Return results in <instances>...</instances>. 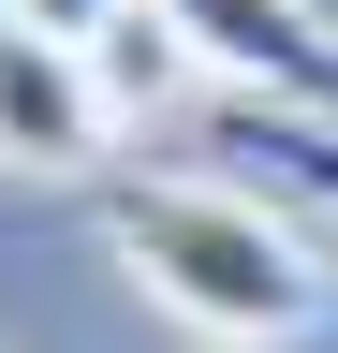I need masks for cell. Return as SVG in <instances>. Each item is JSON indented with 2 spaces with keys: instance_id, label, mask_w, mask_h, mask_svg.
<instances>
[{
  "instance_id": "2",
  "label": "cell",
  "mask_w": 338,
  "mask_h": 353,
  "mask_svg": "<svg viewBox=\"0 0 338 353\" xmlns=\"http://www.w3.org/2000/svg\"><path fill=\"white\" fill-rule=\"evenodd\" d=\"M177 44L206 74H235V103H294V118H338V30L309 0H162Z\"/></svg>"
},
{
  "instance_id": "1",
  "label": "cell",
  "mask_w": 338,
  "mask_h": 353,
  "mask_svg": "<svg viewBox=\"0 0 338 353\" xmlns=\"http://www.w3.org/2000/svg\"><path fill=\"white\" fill-rule=\"evenodd\" d=\"M103 250L147 280V309H177L206 353H279L294 324H324V250L294 236L265 192H221V176H103L89 192Z\"/></svg>"
},
{
  "instance_id": "5",
  "label": "cell",
  "mask_w": 338,
  "mask_h": 353,
  "mask_svg": "<svg viewBox=\"0 0 338 353\" xmlns=\"http://www.w3.org/2000/svg\"><path fill=\"white\" fill-rule=\"evenodd\" d=\"M221 148H235V162H279L309 206H338V118H294V103H235V118H221Z\"/></svg>"
},
{
  "instance_id": "6",
  "label": "cell",
  "mask_w": 338,
  "mask_h": 353,
  "mask_svg": "<svg viewBox=\"0 0 338 353\" xmlns=\"http://www.w3.org/2000/svg\"><path fill=\"white\" fill-rule=\"evenodd\" d=\"M0 15H15L30 44H74V59H89V44H103L118 15H133V0H0Z\"/></svg>"
},
{
  "instance_id": "4",
  "label": "cell",
  "mask_w": 338,
  "mask_h": 353,
  "mask_svg": "<svg viewBox=\"0 0 338 353\" xmlns=\"http://www.w3.org/2000/svg\"><path fill=\"white\" fill-rule=\"evenodd\" d=\"M89 88H103V118H118V132H133V118H162V103L191 88V44H177V15H162V0H133V15L89 44Z\"/></svg>"
},
{
  "instance_id": "3",
  "label": "cell",
  "mask_w": 338,
  "mask_h": 353,
  "mask_svg": "<svg viewBox=\"0 0 338 353\" xmlns=\"http://www.w3.org/2000/svg\"><path fill=\"white\" fill-rule=\"evenodd\" d=\"M103 88L74 44H30L15 15H0V176H89L103 162Z\"/></svg>"
}]
</instances>
